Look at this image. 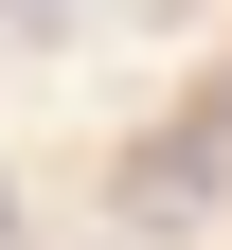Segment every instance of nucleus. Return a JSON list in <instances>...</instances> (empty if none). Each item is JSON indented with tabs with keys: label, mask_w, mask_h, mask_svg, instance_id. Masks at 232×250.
I'll list each match as a JSON object with an SVG mask.
<instances>
[{
	"label": "nucleus",
	"mask_w": 232,
	"mask_h": 250,
	"mask_svg": "<svg viewBox=\"0 0 232 250\" xmlns=\"http://www.w3.org/2000/svg\"><path fill=\"white\" fill-rule=\"evenodd\" d=\"M214 143H232V107H196V125H161L143 161H125V232H179V214H214Z\"/></svg>",
	"instance_id": "nucleus-1"
},
{
	"label": "nucleus",
	"mask_w": 232,
	"mask_h": 250,
	"mask_svg": "<svg viewBox=\"0 0 232 250\" xmlns=\"http://www.w3.org/2000/svg\"><path fill=\"white\" fill-rule=\"evenodd\" d=\"M0 18H18V36H72V18H89V0H0Z\"/></svg>",
	"instance_id": "nucleus-2"
},
{
	"label": "nucleus",
	"mask_w": 232,
	"mask_h": 250,
	"mask_svg": "<svg viewBox=\"0 0 232 250\" xmlns=\"http://www.w3.org/2000/svg\"><path fill=\"white\" fill-rule=\"evenodd\" d=\"M0 250H18V197H0Z\"/></svg>",
	"instance_id": "nucleus-3"
}]
</instances>
